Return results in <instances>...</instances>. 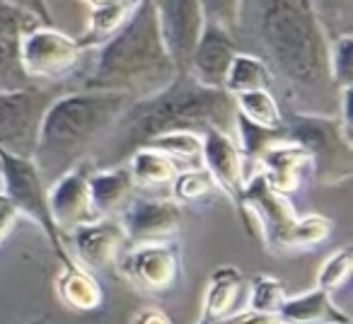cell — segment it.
Wrapping results in <instances>:
<instances>
[{
	"label": "cell",
	"instance_id": "obj_1",
	"mask_svg": "<svg viewBox=\"0 0 353 324\" xmlns=\"http://www.w3.org/2000/svg\"><path fill=\"white\" fill-rule=\"evenodd\" d=\"M237 126V102L228 90H211L179 73L143 102L126 107L99 148L97 168H121L136 150L148 148L167 133H192L196 128L218 131L230 138Z\"/></svg>",
	"mask_w": 353,
	"mask_h": 324
},
{
	"label": "cell",
	"instance_id": "obj_2",
	"mask_svg": "<svg viewBox=\"0 0 353 324\" xmlns=\"http://www.w3.org/2000/svg\"><path fill=\"white\" fill-rule=\"evenodd\" d=\"M128 102L131 94L112 90H83L51 102L32 157L46 189L83 162V155L102 133L112 131Z\"/></svg>",
	"mask_w": 353,
	"mask_h": 324
},
{
	"label": "cell",
	"instance_id": "obj_3",
	"mask_svg": "<svg viewBox=\"0 0 353 324\" xmlns=\"http://www.w3.org/2000/svg\"><path fill=\"white\" fill-rule=\"evenodd\" d=\"M256 34L283 78L303 90L329 83V51L307 0H259Z\"/></svg>",
	"mask_w": 353,
	"mask_h": 324
},
{
	"label": "cell",
	"instance_id": "obj_4",
	"mask_svg": "<svg viewBox=\"0 0 353 324\" xmlns=\"http://www.w3.org/2000/svg\"><path fill=\"white\" fill-rule=\"evenodd\" d=\"M174 63L170 61L162 41L157 6L141 3L131 20L117 32L102 49L97 65L85 80V90H112L131 94L133 88L157 83Z\"/></svg>",
	"mask_w": 353,
	"mask_h": 324
},
{
	"label": "cell",
	"instance_id": "obj_5",
	"mask_svg": "<svg viewBox=\"0 0 353 324\" xmlns=\"http://www.w3.org/2000/svg\"><path fill=\"white\" fill-rule=\"evenodd\" d=\"M0 162H3L0 179L6 184V189L0 194H3L6 201L15 208L17 216H27L41 232H44L51 250L59 254L61 264L68 261L70 254H68V250H65L61 232L56 230L54 218H51V211H49V194H46L49 189L41 182L34 162L27 160V157L6 155V152H0Z\"/></svg>",
	"mask_w": 353,
	"mask_h": 324
},
{
	"label": "cell",
	"instance_id": "obj_6",
	"mask_svg": "<svg viewBox=\"0 0 353 324\" xmlns=\"http://www.w3.org/2000/svg\"><path fill=\"white\" fill-rule=\"evenodd\" d=\"M54 94L46 90H0V152L32 160Z\"/></svg>",
	"mask_w": 353,
	"mask_h": 324
},
{
	"label": "cell",
	"instance_id": "obj_7",
	"mask_svg": "<svg viewBox=\"0 0 353 324\" xmlns=\"http://www.w3.org/2000/svg\"><path fill=\"white\" fill-rule=\"evenodd\" d=\"M293 138L307 157L314 160V174L322 184H339L351 177V148L348 136L336 123L314 117L293 119Z\"/></svg>",
	"mask_w": 353,
	"mask_h": 324
},
{
	"label": "cell",
	"instance_id": "obj_8",
	"mask_svg": "<svg viewBox=\"0 0 353 324\" xmlns=\"http://www.w3.org/2000/svg\"><path fill=\"white\" fill-rule=\"evenodd\" d=\"M123 279L145 293H165L179 276V250L172 240L123 247L117 259Z\"/></svg>",
	"mask_w": 353,
	"mask_h": 324
},
{
	"label": "cell",
	"instance_id": "obj_9",
	"mask_svg": "<svg viewBox=\"0 0 353 324\" xmlns=\"http://www.w3.org/2000/svg\"><path fill=\"white\" fill-rule=\"evenodd\" d=\"M157 17L167 56L179 73H187L194 49L206 32L199 0H160Z\"/></svg>",
	"mask_w": 353,
	"mask_h": 324
},
{
	"label": "cell",
	"instance_id": "obj_10",
	"mask_svg": "<svg viewBox=\"0 0 353 324\" xmlns=\"http://www.w3.org/2000/svg\"><path fill=\"white\" fill-rule=\"evenodd\" d=\"M92 162H80L70 172L59 177L49 187V211L54 218L56 230L61 237H65L70 230H75L83 223L94 221L92 206H90V174H92Z\"/></svg>",
	"mask_w": 353,
	"mask_h": 324
},
{
	"label": "cell",
	"instance_id": "obj_11",
	"mask_svg": "<svg viewBox=\"0 0 353 324\" xmlns=\"http://www.w3.org/2000/svg\"><path fill=\"white\" fill-rule=\"evenodd\" d=\"M39 20L0 0V90H27L30 75L22 65V41L37 30Z\"/></svg>",
	"mask_w": 353,
	"mask_h": 324
},
{
	"label": "cell",
	"instance_id": "obj_12",
	"mask_svg": "<svg viewBox=\"0 0 353 324\" xmlns=\"http://www.w3.org/2000/svg\"><path fill=\"white\" fill-rule=\"evenodd\" d=\"M68 242L73 247L78 264L88 271H102L117 264L119 254L126 247V235L123 227L114 218H99V221H90L70 230Z\"/></svg>",
	"mask_w": 353,
	"mask_h": 324
},
{
	"label": "cell",
	"instance_id": "obj_13",
	"mask_svg": "<svg viewBox=\"0 0 353 324\" xmlns=\"http://www.w3.org/2000/svg\"><path fill=\"white\" fill-rule=\"evenodd\" d=\"M119 223L128 245L162 242L172 240V235L179 230L182 211L174 201L165 199H136L123 208V218Z\"/></svg>",
	"mask_w": 353,
	"mask_h": 324
},
{
	"label": "cell",
	"instance_id": "obj_14",
	"mask_svg": "<svg viewBox=\"0 0 353 324\" xmlns=\"http://www.w3.org/2000/svg\"><path fill=\"white\" fill-rule=\"evenodd\" d=\"M235 46L232 37L221 34L216 30H206L201 41L194 49V56L189 61V70L196 83L211 90H225V80L230 73V65L235 61Z\"/></svg>",
	"mask_w": 353,
	"mask_h": 324
},
{
	"label": "cell",
	"instance_id": "obj_15",
	"mask_svg": "<svg viewBox=\"0 0 353 324\" xmlns=\"http://www.w3.org/2000/svg\"><path fill=\"white\" fill-rule=\"evenodd\" d=\"M78 46L54 32L34 30L22 41V65L30 75H59L73 65Z\"/></svg>",
	"mask_w": 353,
	"mask_h": 324
},
{
	"label": "cell",
	"instance_id": "obj_16",
	"mask_svg": "<svg viewBox=\"0 0 353 324\" xmlns=\"http://www.w3.org/2000/svg\"><path fill=\"white\" fill-rule=\"evenodd\" d=\"M279 319L283 324H351L348 312H343L332 295L317 285L293 298H285L279 310Z\"/></svg>",
	"mask_w": 353,
	"mask_h": 324
},
{
	"label": "cell",
	"instance_id": "obj_17",
	"mask_svg": "<svg viewBox=\"0 0 353 324\" xmlns=\"http://www.w3.org/2000/svg\"><path fill=\"white\" fill-rule=\"evenodd\" d=\"M203 157L211 170L213 179L221 184L225 194L232 199H242L245 192V182H242V168H240V152H237L235 143L228 136L218 131L206 133V143H203Z\"/></svg>",
	"mask_w": 353,
	"mask_h": 324
},
{
	"label": "cell",
	"instance_id": "obj_18",
	"mask_svg": "<svg viewBox=\"0 0 353 324\" xmlns=\"http://www.w3.org/2000/svg\"><path fill=\"white\" fill-rule=\"evenodd\" d=\"M56 295L65 307L75 312H94L104 300L99 281L75 259L63 261V269L56 279Z\"/></svg>",
	"mask_w": 353,
	"mask_h": 324
},
{
	"label": "cell",
	"instance_id": "obj_19",
	"mask_svg": "<svg viewBox=\"0 0 353 324\" xmlns=\"http://www.w3.org/2000/svg\"><path fill=\"white\" fill-rule=\"evenodd\" d=\"M88 189H90V206H92L94 218H109L112 213L121 211L128 203L133 179L128 168L92 170Z\"/></svg>",
	"mask_w": 353,
	"mask_h": 324
},
{
	"label": "cell",
	"instance_id": "obj_20",
	"mask_svg": "<svg viewBox=\"0 0 353 324\" xmlns=\"http://www.w3.org/2000/svg\"><path fill=\"white\" fill-rule=\"evenodd\" d=\"M242 293V274L235 266H221L208 276L206 295H203L201 317L211 322H221L223 317L232 314L235 303Z\"/></svg>",
	"mask_w": 353,
	"mask_h": 324
},
{
	"label": "cell",
	"instance_id": "obj_21",
	"mask_svg": "<svg viewBox=\"0 0 353 324\" xmlns=\"http://www.w3.org/2000/svg\"><path fill=\"white\" fill-rule=\"evenodd\" d=\"M266 165L271 170V177L266 179L271 189L276 192H290L298 189L300 177L307 168V152L303 148L298 150H271L266 152Z\"/></svg>",
	"mask_w": 353,
	"mask_h": 324
},
{
	"label": "cell",
	"instance_id": "obj_22",
	"mask_svg": "<svg viewBox=\"0 0 353 324\" xmlns=\"http://www.w3.org/2000/svg\"><path fill=\"white\" fill-rule=\"evenodd\" d=\"M133 165L128 168L133 184L141 187H157V184H167L174 179V165L167 160L162 152L152 150V148H141L131 155Z\"/></svg>",
	"mask_w": 353,
	"mask_h": 324
},
{
	"label": "cell",
	"instance_id": "obj_23",
	"mask_svg": "<svg viewBox=\"0 0 353 324\" xmlns=\"http://www.w3.org/2000/svg\"><path fill=\"white\" fill-rule=\"evenodd\" d=\"M269 83V73L261 61L252 59V56H235L230 65V73L225 80V90L235 94L254 92V90H264Z\"/></svg>",
	"mask_w": 353,
	"mask_h": 324
},
{
	"label": "cell",
	"instance_id": "obj_24",
	"mask_svg": "<svg viewBox=\"0 0 353 324\" xmlns=\"http://www.w3.org/2000/svg\"><path fill=\"white\" fill-rule=\"evenodd\" d=\"M240 99V112L237 117L245 119V121L254 123L261 128H271V131H279L281 128V117H279V107L271 99V94L266 90H254V92H245L237 94Z\"/></svg>",
	"mask_w": 353,
	"mask_h": 324
},
{
	"label": "cell",
	"instance_id": "obj_25",
	"mask_svg": "<svg viewBox=\"0 0 353 324\" xmlns=\"http://www.w3.org/2000/svg\"><path fill=\"white\" fill-rule=\"evenodd\" d=\"M353 271V247L341 245L339 250H334L327 259L322 261L317 271V288H322L324 293H336L339 288L348 283Z\"/></svg>",
	"mask_w": 353,
	"mask_h": 324
},
{
	"label": "cell",
	"instance_id": "obj_26",
	"mask_svg": "<svg viewBox=\"0 0 353 324\" xmlns=\"http://www.w3.org/2000/svg\"><path fill=\"white\" fill-rule=\"evenodd\" d=\"M288 293L281 279L269 274H256L250 283V310L266 314H279L281 305L285 303Z\"/></svg>",
	"mask_w": 353,
	"mask_h": 324
},
{
	"label": "cell",
	"instance_id": "obj_27",
	"mask_svg": "<svg viewBox=\"0 0 353 324\" xmlns=\"http://www.w3.org/2000/svg\"><path fill=\"white\" fill-rule=\"evenodd\" d=\"M206 30L232 37L240 25V0H199Z\"/></svg>",
	"mask_w": 353,
	"mask_h": 324
},
{
	"label": "cell",
	"instance_id": "obj_28",
	"mask_svg": "<svg viewBox=\"0 0 353 324\" xmlns=\"http://www.w3.org/2000/svg\"><path fill=\"white\" fill-rule=\"evenodd\" d=\"M332 232L327 218L310 216V218H298L293 230V250H305V247H314L319 242H324Z\"/></svg>",
	"mask_w": 353,
	"mask_h": 324
},
{
	"label": "cell",
	"instance_id": "obj_29",
	"mask_svg": "<svg viewBox=\"0 0 353 324\" xmlns=\"http://www.w3.org/2000/svg\"><path fill=\"white\" fill-rule=\"evenodd\" d=\"M351 51H353V41L348 34H341L336 41V49L332 54V61H329V73H332L334 83L339 85L341 90L351 88Z\"/></svg>",
	"mask_w": 353,
	"mask_h": 324
},
{
	"label": "cell",
	"instance_id": "obj_30",
	"mask_svg": "<svg viewBox=\"0 0 353 324\" xmlns=\"http://www.w3.org/2000/svg\"><path fill=\"white\" fill-rule=\"evenodd\" d=\"M353 0H317V12L329 27H336L343 34H348L351 25Z\"/></svg>",
	"mask_w": 353,
	"mask_h": 324
},
{
	"label": "cell",
	"instance_id": "obj_31",
	"mask_svg": "<svg viewBox=\"0 0 353 324\" xmlns=\"http://www.w3.org/2000/svg\"><path fill=\"white\" fill-rule=\"evenodd\" d=\"M211 189V179L206 174H199V172H187V174H179L174 179V194L179 201H196L199 196Z\"/></svg>",
	"mask_w": 353,
	"mask_h": 324
},
{
	"label": "cell",
	"instance_id": "obj_32",
	"mask_svg": "<svg viewBox=\"0 0 353 324\" xmlns=\"http://www.w3.org/2000/svg\"><path fill=\"white\" fill-rule=\"evenodd\" d=\"M216 324H283L279 319V314H266V312H256V310H242V312H232L228 317H223Z\"/></svg>",
	"mask_w": 353,
	"mask_h": 324
},
{
	"label": "cell",
	"instance_id": "obj_33",
	"mask_svg": "<svg viewBox=\"0 0 353 324\" xmlns=\"http://www.w3.org/2000/svg\"><path fill=\"white\" fill-rule=\"evenodd\" d=\"M17 211L10 206L8 201H3L0 203V245L10 237V232L15 230V225H17Z\"/></svg>",
	"mask_w": 353,
	"mask_h": 324
},
{
	"label": "cell",
	"instance_id": "obj_34",
	"mask_svg": "<svg viewBox=\"0 0 353 324\" xmlns=\"http://www.w3.org/2000/svg\"><path fill=\"white\" fill-rule=\"evenodd\" d=\"M6 3H10V6H15V8H20V10L30 12V15H34L37 20L51 22L49 10H46V3H44V0H6Z\"/></svg>",
	"mask_w": 353,
	"mask_h": 324
},
{
	"label": "cell",
	"instance_id": "obj_35",
	"mask_svg": "<svg viewBox=\"0 0 353 324\" xmlns=\"http://www.w3.org/2000/svg\"><path fill=\"white\" fill-rule=\"evenodd\" d=\"M131 324H172V319L167 317V312L157 307H145L133 317Z\"/></svg>",
	"mask_w": 353,
	"mask_h": 324
},
{
	"label": "cell",
	"instance_id": "obj_36",
	"mask_svg": "<svg viewBox=\"0 0 353 324\" xmlns=\"http://www.w3.org/2000/svg\"><path fill=\"white\" fill-rule=\"evenodd\" d=\"M30 324H49V317H39V319H34V322H30Z\"/></svg>",
	"mask_w": 353,
	"mask_h": 324
},
{
	"label": "cell",
	"instance_id": "obj_37",
	"mask_svg": "<svg viewBox=\"0 0 353 324\" xmlns=\"http://www.w3.org/2000/svg\"><path fill=\"white\" fill-rule=\"evenodd\" d=\"M196 324H216V322H211V319H206V317H201V319H199V322Z\"/></svg>",
	"mask_w": 353,
	"mask_h": 324
},
{
	"label": "cell",
	"instance_id": "obj_38",
	"mask_svg": "<svg viewBox=\"0 0 353 324\" xmlns=\"http://www.w3.org/2000/svg\"><path fill=\"white\" fill-rule=\"evenodd\" d=\"M3 201H6V196H3V194H0V203H3Z\"/></svg>",
	"mask_w": 353,
	"mask_h": 324
},
{
	"label": "cell",
	"instance_id": "obj_39",
	"mask_svg": "<svg viewBox=\"0 0 353 324\" xmlns=\"http://www.w3.org/2000/svg\"><path fill=\"white\" fill-rule=\"evenodd\" d=\"M0 168H3V162H0Z\"/></svg>",
	"mask_w": 353,
	"mask_h": 324
}]
</instances>
